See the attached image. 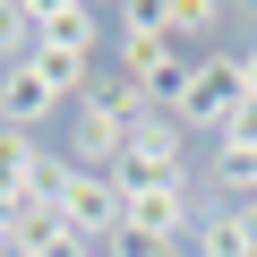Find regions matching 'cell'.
Returning <instances> with one entry per match:
<instances>
[{
    "instance_id": "6da1fadb",
    "label": "cell",
    "mask_w": 257,
    "mask_h": 257,
    "mask_svg": "<svg viewBox=\"0 0 257 257\" xmlns=\"http://www.w3.org/2000/svg\"><path fill=\"white\" fill-rule=\"evenodd\" d=\"M189 69H197V52L163 43V35H155V9H120V18H111V77H128L155 111H172V103H180Z\"/></svg>"
},
{
    "instance_id": "7a4b0ae2",
    "label": "cell",
    "mask_w": 257,
    "mask_h": 257,
    "mask_svg": "<svg viewBox=\"0 0 257 257\" xmlns=\"http://www.w3.org/2000/svg\"><path fill=\"white\" fill-rule=\"evenodd\" d=\"M180 138H189V128H180L172 111H146L138 128H128V155L111 163L120 197H138V189H163V180H180Z\"/></svg>"
},
{
    "instance_id": "3957f363",
    "label": "cell",
    "mask_w": 257,
    "mask_h": 257,
    "mask_svg": "<svg viewBox=\"0 0 257 257\" xmlns=\"http://www.w3.org/2000/svg\"><path fill=\"white\" fill-rule=\"evenodd\" d=\"M240 103H248V86H240V60H231V52H197V69H189V86H180L172 120H180V128H223Z\"/></svg>"
},
{
    "instance_id": "277c9868",
    "label": "cell",
    "mask_w": 257,
    "mask_h": 257,
    "mask_svg": "<svg viewBox=\"0 0 257 257\" xmlns=\"http://www.w3.org/2000/svg\"><path fill=\"white\" fill-rule=\"evenodd\" d=\"M120 155H128V120H120L103 94L69 103V163H77V172H111Z\"/></svg>"
},
{
    "instance_id": "5b68a950",
    "label": "cell",
    "mask_w": 257,
    "mask_h": 257,
    "mask_svg": "<svg viewBox=\"0 0 257 257\" xmlns=\"http://www.w3.org/2000/svg\"><path fill=\"white\" fill-rule=\"evenodd\" d=\"M189 257H257V197H223L197 214Z\"/></svg>"
},
{
    "instance_id": "8992f818",
    "label": "cell",
    "mask_w": 257,
    "mask_h": 257,
    "mask_svg": "<svg viewBox=\"0 0 257 257\" xmlns=\"http://www.w3.org/2000/svg\"><path fill=\"white\" fill-rule=\"evenodd\" d=\"M128 231H146V240H180V231H197V206H189V172L180 180H163V189H138V197H128V214H120Z\"/></svg>"
},
{
    "instance_id": "52a82bcc",
    "label": "cell",
    "mask_w": 257,
    "mask_h": 257,
    "mask_svg": "<svg viewBox=\"0 0 257 257\" xmlns=\"http://www.w3.org/2000/svg\"><path fill=\"white\" fill-rule=\"evenodd\" d=\"M52 111H69V103L52 94V77H43L35 60H18V69H0V128H26V138H35V128H43Z\"/></svg>"
},
{
    "instance_id": "ba28073f",
    "label": "cell",
    "mask_w": 257,
    "mask_h": 257,
    "mask_svg": "<svg viewBox=\"0 0 257 257\" xmlns=\"http://www.w3.org/2000/svg\"><path fill=\"white\" fill-rule=\"evenodd\" d=\"M35 52H94V9L86 0H35Z\"/></svg>"
},
{
    "instance_id": "9c48e42d",
    "label": "cell",
    "mask_w": 257,
    "mask_h": 257,
    "mask_svg": "<svg viewBox=\"0 0 257 257\" xmlns=\"http://www.w3.org/2000/svg\"><path fill=\"white\" fill-rule=\"evenodd\" d=\"M86 240L60 223V206H18V231H9V257H77Z\"/></svg>"
},
{
    "instance_id": "30bf717a",
    "label": "cell",
    "mask_w": 257,
    "mask_h": 257,
    "mask_svg": "<svg viewBox=\"0 0 257 257\" xmlns=\"http://www.w3.org/2000/svg\"><path fill=\"white\" fill-rule=\"evenodd\" d=\"M155 35L180 43V52L189 43H214L223 35V0H163V9H155Z\"/></svg>"
},
{
    "instance_id": "8fae6325",
    "label": "cell",
    "mask_w": 257,
    "mask_h": 257,
    "mask_svg": "<svg viewBox=\"0 0 257 257\" xmlns=\"http://www.w3.org/2000/svg\"><path fill=\"white\" fill-rule=\"evenodd\" d=\"M35 163H43V138H26V128H0V206H26Z\"/></svg>"
},
{
    "instance_id": "7c38bea8",
    "label": "cell",
    "mask_w": 257,
    "mask_h": 257,
    "mask_svg": "<svg viewBox=\"0 0 257 257\" xmlns=\"http://www.w3.org/2000/svg\"><path fill=\"white\" fill-rule=\"evenodd\" d=\"M35 52V0L18 9V0H0V69H18Z\"/></svg>"
},
{
    "instance_id": "4fadbf2b",
    "label": "cell",
    "mask_w": 257,
    "mask_h": 257,
    "mask_svg": "<svg viewBox=\"0 0 257 257\" xmlns=\"http://www.w3.org/2000/svg\"><path fill=\"white\" fill-rule=\"evenodd\" d=\"M214 155H257V103H240V111L214 128Z\"/></svg>"
},
{
    "instance_id": "5bb4252c",
    "label": "cell",
    "mask_w": 257,
    "mask_h": 257,
    "mask_svg": "<svg viewBox=\"0 0 257 257\" xmlns=\"http://www.w3.org/2000/svg\"><path fill=\"white\" fill-rule=\"evenodd\" d=\"M103 257H172V248H163V240H146V231H128V223H120V231L103 240Z\"/></svg>"
},
{
    "instance_id": "9a60e30c",
    "label": "cell",
    "mask_w": 257,
    "mask_h": 257,
    "mask_svg": "<svg viewBox=\"0 0 257 257\" xmlns=\"http://www.w3.org/2000/svg\"><path fill=\"white\" fill-rule=\"evenodd\" d=\"M0 257H9V248H0Z\"/></svg>"
}]
</instances>
